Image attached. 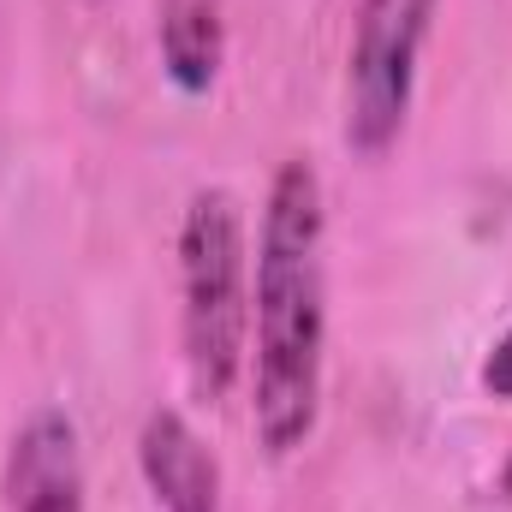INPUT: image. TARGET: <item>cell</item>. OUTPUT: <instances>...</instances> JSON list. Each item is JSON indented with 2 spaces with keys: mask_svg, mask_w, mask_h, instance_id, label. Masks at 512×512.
<instances>
[{
  "mask_svg": "<svg viewBox=\"0 0 512 512\" xmlns=\"http://www.w3.org/2000/svg\"><path fill=\"white\" fill-rule=\"evenodd\" d=\"M161 72L173 78V90L203 96L221 78V54H227V18L221 0H161Z\"/></svg>",
  "mask_w": 512,
  "mask_h": 512,
  "instance_id": "6",
  "label": "cell"
},
{
  "mask_svg": "<svg viewBox=\"0 0 512 512\" xmlns=\"http://www.w3.org/2000/svg\"><path fill=\"white\" fill-rule=\"evenodd\" d=\"M179 328H185V364L191 387L215 405L227 399L245 352H251V245H245V209L233 191L209 185L185 203L179 221Z\"/></svg>",
  "mask_w": 512,
  "mask_h": 512,
  "instance_id": "2",
  "label": "cell"
},
{
  "mask_svg": "<svg viewBox=\"0 0 512 512\" xmlns=\"http://www.w3.org/2000/svg\"><path fill=\"white\" fill-rule=\"evenodd\" d=\"M0 495L6 512H84V447L66 411L42 405L18 423L0 465Z\"/></svg>",
  "mask_w": 512,
  "mask_h": 512,
  "instance_id": "4",
  "label": "cell"
},
{
  "mask_svg": "<svg viewBox=\"0 0 512 512\" xmlns=\"http://www.w3.org/2000/svg\"><path fill=\"white\" fill-rule=\"evenodd\" d=\"M429 18L435 0H358L346 48V143L358 155H382L405 131Z\"/></svg>",
  "mask_w": 512,
  "mask_h": 512,
  "instance_id": "3",
  "label": "cell"
},
{
  "mask_svg": "<svg viewBox=\"0 0 512 512\" xmlns=\"http://www.w3.org/2000/svg\"><path fill=\"white\" fill-rule=\"evenodd\" d=\"M483 387H489L495 399H512V328L495 340V352L483 358Z\"/></svg>",
  "mask_w": 512,
  "mask_h": 512,
  "instance_id": "7",
  "label": "cell"
},
{
  "mask_svg": "<svg viewBox=\"0 0 512 512\" xmlns=\"http://www.w3.org/2000/svg\"><path fill=\"white\" fill-rule=\"evenodd\" d=\"M137 471L161 512H221V465L179 411H149L137 435Z\"/></svg>",
  "mask_w": 512,
  "mask_h": 512,
  "instance_id": "5",
  "label": "cell"
},
{
  "mask_svg": "<svg viewBox=\"0 0 512 512\" xmlns=\"http://www.w3.org/2000/svg\"><path fill=\"white\" fill-rule=\"evenodd\" d=\"M322 251H328L322 179L298 155L274 173L262 197L251 274V423L274 459L298 453L322 417V352H328Z\"/></svg>",
  "mask_w": 512,
  "mask_h": 512,
  "instance_id": "1",
  "label": "cell"
}]
</instances>
